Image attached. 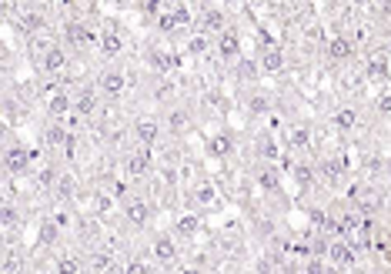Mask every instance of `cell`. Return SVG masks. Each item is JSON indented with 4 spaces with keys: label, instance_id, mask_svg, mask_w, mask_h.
<instances>
[{
    "label": "cell",
    "instance_id": "cell-1",
    "mask_svg": "<svg viewBox=\"0 0 391 274\" xmlns=\"http://www.w3.org/2000/svg\"><path fill=\"white\" fill-rule=\"evenodd\" d=\"M31 161H34V151H27L24 144H14L10 134H7V144H3V167L10 177H24L31 171Z\"/></svg>",
    "mask_w": 391,
    "mask_h": 274
},
{
    "label": "cell",
    "instance_id": "cell-2",
    "mask_svg": "<svg viewBox=\"0 0 391 274\" xmlns=\"http://www.w3.org/2000/svg\"><path fill=\"white\" fill-rule=\"evenodd\" d=\"M150 255H154V264H161V268H174L177 257H181L177 235H168V231L154 235V241H150Z\"/></svg>",
    "mask_w": 391,
    "mask_h": 274
},
{
    "label": "cell",
    "instance_id": "cell-3",
    "mask_svg": "<svg viewBox=\"0 0 391 274\" xmlns=\"http://www.w3.org/2000/svg\"><path fill=\"white\" fill-rule=\"evenodd\" d=\"M130 131H134V137H137L141 147H157V140L164 134V120L150 118V114H141V118L130 124Z\"/></svg>",
    "mask_w": 391,
    "mask_h": 274
},
{
    "label": "cell",
    "instance_id": "cell-4",
    "mask_svg": "<svg viewBox=\"0 0 391 274\" xmlns=\"http://www.w3.org/2000/svg\"><path fill=\"white\" fill-rule=\"evenodd\" d=\"M130 87V77L124 71H101V77H97V91L104 94V100H121L128 94Z\"/></svg>",
    "mask_w": 391,
    "mask_h": 274
},
{
    "label": "cell",
    "instance_id": "cell-5",
    "mask_svg": "<svg viewBox=\"0 0 391 274\" xmlns=\"http://www.w3.org/2000/svg\"><path fill=\"white\" fill-rule=\"evenodd\" d=\"M148 67L157 74V77H171V74L181 67V54L164 51V47H150L148 51Z\"/></svg>",
    "mask_w": 391,
    "mask_h": 274
},
{
    "label": "cell",
    "instance_id": "cell-6",
    "mask_svg": "<svg viewBox=\"0 0 391 274\" xmlns=\"http://www.w3.org/2000/svg\"><path fill=\"white\" fill-rule=\"evenodd\" d=\"M121 211H124V217H128L130 228H148V224H150V204L144 201V197L128 194L124 201H121Z\"/></svg>",
    "mask_w": 391,
    "mask_h": 274
},
{
    "label": "cell",
    "instance_id": "cell-7",
    "mask_svg": "<svg viewBox=\"0 0 391 274\" xmlns=\"http://www.w3.org/2000/svg\"><path fill=\"white\" fill-rule=\"evenodd\" d=\"M214 51H218V57L221 60H234L244 57V44H241V34L234 30V27H227V30H221L218 37H214Z\"/></svg>",
    "mask_w": 391,
    "mask_h": 274
},
{
    "label": "cell",
    "instance_id": "cell-8",
    "mask_svg": "<svg viewBox=\"0 0 391 274\" xmlns=\"http://www.w3.org/2000/svg\"><path fill=\"white\" fill-rule=\"evenodd\" d=\"M124 47H128V40H124V34H121V27H117V24H107V27L101 30V44H97L101 57H104V60L121 57V54H124Z\"/></svg>",
    "mask_w": 391,
    "mask_h": 274
},
{
    "label": "cell",
    "instance_id": "cell-9",
    "mask_svg": "<svg viewBox=\"0 0 391 274\" xmlns=\"http://www.w3.org/2000/svg\"><path fill=\"white\" fill-rule=\"evenodd\" d=\"M64 44H71V47H91V44H101V34L87 30L80 17H71L64 24Z\"/></svg>",
    "mask_w": 391,
    "mask_h": 274
},
{
    "label": "cell",
    "instance_id": "cell-10",
    "mask_svg": "<svg viewBox=\"0 0 391 274\" xmlns=\"http://www.w3.org/2000/svg\"><path fill=\"white\" fill-rule=\"evenodd\" d=\"M150 167H154V151L150 147H141L137 144V151H130L124 157V174L128 177H148Z\"/></svg>",
    "mask_w": 391,
    "mask_h": 274
},
{
    "label": "cell",
    "instance_id": "cell-11",
    "mask_svg": "<svg viewBox=\"0 0 391 274\" xmlns=\"http://www.w3.org/2000/svg\"><path fill=\"white\" fill-rule=\"evenodd\" d=\"M101 100H104V94L97 91V87H80L74 94V114L77 118H94L97 111H101Z\"/></svg>",
    "mask_w": 391,
    "mask_h": 274
},
{
    "label": "cell",
    "instance_id": "cell-12",
    "mask_svg": "<svg viewBox=\"0 0 391 274\" xmlns=\"http://www.w3.org/2000/svg\"><path fill=\"white\" fill-rule=\"evenodd\" d=\"M328 261H335L338 268H354V261H358V248H354L348 237H331V244H328Z\"/></svg>",
    "mask_w": 391,
    "mask_h": 274
},
{
    "label": "cell",
    "instance_id": "cell-13",
    "mask_svg": "<svg viewBox=\"0 0 391 274\" xmlns=\"http://www.w3.org/2000/svg\"><path fill=\"white\" fill-rule=\"evenodd\" d=\"M194 204L201 208V211H218L221 208V194H218V184L205 177V181H198V188H194Z\"/></svg>",
    "mask_w": 391,
    "mask_h": 274
},
{
    "label": "cell",
    "instance_id": "cell-14",
    "mask_svg": "<svg viewBox=\"0 0 391 274\" xmlns=\"http://www.w3.org/2000/svg\"><path fill=\"white\" fill-rule=\"evenodd\" d=\"M227 27H231V24H227V14H224L221 7H205V10H201V20H198V30H201V34H207V37L214 34V37H218Z\"/></svg>",
    "mask_w": 391,
    "mask_h": 274
},
{
    "label": "cell",
    "instance_id": "cell-15",
    "mask_svg": "<svg viewBox=\"0 0 391 274\" xmlns=\"http://www.w3.org/2000/svg\"><path fill=\"white\" fill-rule=\"evenodd\" d=\"M365 77L374 80V84H385V80H391V54H385V51H374L372 57H368V64H365Z\"/></svg>",
    "mask_w": 391,
    "mask_h": 274
},
{
    "label": "cell",
    "instance_id": "cell-16",
    "mask_svg": "<svg viewBox=\"0 0 391 274\" xmlns=\"http://www.w3.org/2000/svg\"><path fill=\"white\" fill-rule=\"evenodd\" d=\"M261 71L268 74V77H278L281 71L288 67V57H284V51H281L278 44H271V47H261Z\"/></svg>",
    "mask_w": 391,
    "mask_h": 274
},
{
    "label": "cell",
    "instance_id": "cell-17",
    "mask_svg": "<svg viewBox=\"0 0 391 274\" xmlns=\"http://www.w3.org/2000/svg\"><path fill=\"white\" fill-rule=\"evenodd\" d=\"M44 107H47V114H51V118H67V114H74V98H71V94H67V91H60V87H57V91H51V94H47V98H44Z\"/></svg>",
    "mask_w": 391,
    "mask_h": 274
},
{
    "label": "cell",
    "instance_id": "cell-18",
    "mask_svg": "<svg viewBox=\"0 0 391 274\" xmlns=\"http://www.w3.org/2000/svg\"><path fill=\"white\" fill-rule=\"evenodd\" d=\"M207 157H214V161H224V157H231V151H234V137H231V131H221V134H211L207 137Z\"/></svg>",
    "mask_w": 391,
    "mask_h": 274
},
{
    "label": "cell",
    "instance_id": "cell-19",
    "mask_svg": "<svg viewBox=\"0 0 391 274\" xmlns=\"http://www.w3.org/2000/svg\"><path fill=\"white\" fill-rule=\"evenodd\" d=\"M201 214L198 211H187V214H181L177 221H174V235L177 237H184V241H191V237H198L201 235Z\"/></svg>",
    "mask_w": 391,
    "mask_h": 274
},
{
    "label": "cell",
    "instance_id": "cell-20",
    "mask_svg": "<svg viewBox=\"0 0 391 274\" xmlns=\"http://www.w3.org/2000/svg\"><path fill=\"white\" fill-rule=\"evenodd\" d=\"M40 71H47V74H60V71H67V51L54 44L44 57H40Z\"/></svg>",
    "mask_w": 391,
    "mask_h": 274
},
{
    "label": "cell",
    "instance_id": "cell-21",
    "mask_svg": "<svg viewBox=\"0 0 391 274\" xmlns=\"http://www.w3.org/2000/svg\"><path fill=\"white\" fill-rule=\"evenodd\" d=\"M264 71H261V60H251V57H238L234 60V77L241 84H254Z\"/></svg>",
    "mask_w": 391,
    "mask_h": 274
},
{
    "label": "cell",
    "instance_id": "cell-22",
    "mask_svg": "<svg viewBox=\"0 0 391 274\" xmlns=\"http://www.w3.org/2000/svg\"><path fill=\"white\" fill-rule=\"evenodd\" d=\"M284 140H288V147H291V151H308V147H311V131H308L304 124H291Z\"/></svg>",
    "mask_w": 391,
    "mask_h": 274
},
{
    "label": "cell",
    "instance_id": "cell-23",
    "mask_svg": "<svg viewBox=\"0 0 391 274\" xmlns=\"http://www.w3.org/2000/svg\"><path fill=\"white\" fill-rule=\"evenodd\" d=\"M84 257L80 255H60V257H54V274H84Z\"/></svg>",
    "mask_w": 391,
    "mask_h": 274
},
{
    "label": "cell",
    "instance_id": "cell-24",
    "mask_svg": "<svg viewBox=\"0 0 391 274\" xmlns=\"http://www.w3.org/2000/svg\"><path fill=\"white\" fill-rule=\"evenodd\" d=\"M57 237H60V224H57L54 217H44L37 228V244L40 248H54Z\"/></svg>",
    "mask_w": 391,
    "mask_h": 274
},
{
    "label": "cell",
    "instance_id": "cell-25",
    "mask_svg": "<svg viewBox=\"0 0 391 274\" xmlns=\"http://www.w3.org/2000/svg\"><path fill=\"white\" fill-rule=\"evenodd\" d=\"M354 124H358V111L354 107H341V111H335V118H331V127H335L338 134H351Z\"/></svg>",
    "mask_w": 391,
    "mask_h": 274
},
{
    "label": "cell",
    "instance_id": "cell-26",
    "mask_svg": "<svg viewBox=\"0 0 391 274\" xmlns=\"http://www.w3.org/2000/svg\"><path fill=\"white\" fill-rule=\"evenodd\" d=\"M328 54H331V60H348L354 54V44L348 37H331L328 40Z\"/></svg>",
    "mask_w": 391,
    "mask_h": 274
},
{
    "label": "cell",
    "instance_id": "cell-27",
    "mask_svg": "<svg viewBox=\"0 0 391 274\" xmlns=\"http://www.w3.org/2000/svg\"><path fill=\"white\" fill-rule=\"evenodd\" d=\"M164 124H168L171 134H187L191 131V114L187 111H171L168 118H164Z\"/></svg>",
    "mask_w": 391,
    "mask_h": 274
},
{
    "label": "cell",
    "instance_id": "cell-28",
    "mask_svg": "<svg viewBox=\"0 0 391 274\" xmlns=\"http://www.w3.org/2000/svg\"><path fill=\"white\" fill-rule=\"evenodd\" d=\"M258 184H261V191H268V194H278L281 191V177L275 167H261L258 171Z\"/></svg>",
    "mask_w": 391,
    "mask_h": 274
},
{
    "label": "cell",
    "instance_id": "cell-29",
    "mask_svg": "<svg viewBox=\"0 0 391 274\" xmlns=\"http://www.w3.org/2000/svg\"><path fill=\"white\" fill-rule=\"evenodd\" d=\"M124 274H157V264H154V261H148V257H128Z\"/></svg>",
    "mask_w": 391,
    "mask_h": 274
},
{
    "label": "cell",
    "instance_id": "cell-30",
    "mask_svg": "<svg viewBox=\"0 0 391 274\" xmlns=\"http://www.w3.org/2000/svg\"><path fill=\"white\" fill-rule=\"evenodd\" d=\"M258 154L268 161V164H275L278 161V144H275V137L271 134H258Z\"/></svg>",
    "mask_w": 391,
    "mask_h": 274
},
{
    "label": "cell",
    "instance_id": "cell-31",
    "mask_svg": "<svg viewBox=\"0 0 391 274\" xmlns=\"http://www.w3.org/2000/svg\"><path fill=\"white\" fill-rule=\"evenodd\" d=\"M211 47H214V44H211V37H207V34H201V30L187 40V54H191V57H201V54H207Z\"/></svg>",
    "mask_w": 391,
    "mask_h": 274
},
{
    "label": "cell",
    "instance_id": "cell-32",
    "mask_svg": "<svg viewBox=\"0 0 391 274\" xmlns=\"http://www.w3.org/2000/svg\"><path fill=\"white\" fill-rule=\"evenodd\" d=\"M174 94H177V84H174V80H168V77L154 87V100H161V104H164V100H171Z\"/></svg>",
    "mask_w": 391,
    "mask_h": 274
},
{
    "label": "cell",
    "instance_id": "cell-33",
    "mask_svg": "<svg viewBox=\"0 0 391 274\" xmlns=\"http://www.w3.org/2000/svg\"><path fill=\"white\" fill-rule=\"evenodd\" d=\"M247 111L251 114H268L271 111V94H254V98L247 100Z\"/></svg>",
    "mask_w": 391,
    "mask_h": 274
},
{
    "label": "cell",
    "instance_id": "cell-34",
    "mask_svg": "<svg viewBox=\"0 0 391 274\" xmlns=\"http://www.w3.org/2000/svg\"><path fill=\"white\" fill-rule=\"evenodd\" d=\"M174 27H177V17H174V10H164V14L157 17V30H161V34H171Z\"/></svg>",
    "mask_w": 391,
    "mask_h": 274
},
{
    "label": "cell",
    "instance_id": "cell-35",
    "mask_svg": "<svg viewBox=\"0 0 391 274\" xmlns=\"http://www.w3.org/2000/svg\"><path fill=\"white\" fill-rule=\"evenodd\" d=\"M174 17H177V27H191V24H194V17H191V7H187V3H177V7H174Z\"/></svg>",
    "mask_w": 391,
    "mask_h": 274
},
{
    "label": "cell",
    "instance_id": "cell-36",
    "mask_svg": "<svg viewBox=\"0 0 391 274\" xmlns=\"http://www.w3.org/2000/svg\"><path fill=\"white\" fill-rule=\"evenodd\" d=\"M374 107H378V114H391V87H385V91L374 98Z\"/></svg>",
    "mask_w": 391,
    "mask_h": 274
},
{
    "label": "cell",
    "instance_id": "cell-37",
    "mask_svg": "<svg viewBox=\"0 0 391 274\" xmlns=\"http://www.w3.org/2000/svg\"><path fill=\"white\" fill-rule=\"evenodd\" d=\"M295 181H298V188H308V184L315 181V171L301 164V167H295Z\"/></svg>",
    "mask_w": 391,
    "mask_h": 274
},
{
    "label": "cell",
    "instance_id": "cell-38",
    "mask_svg": "<svg viewBox=\"0 0 391 274\" xmlns=\"http://www.w3.org/2000/svg\"><path fill=\"white\" fill-rule=\"evenodd\" d=\"M174 274H205L198 264H181V268H174Z\"/></svg>",
    "mask_w": 391,
    "mask_h": 274
},
{
    "label": "cell",
    "instance_id": "cell-39",
    "mask_svg": "<svg viewBox=\"0 0 391 274\" xmlns=\"http://www.w3.org/2000/svg\"><path fill=\"white\" fill-rule=\"evenodd\" d=\"M224 3H227V7H238V3H241V0H224Z\"/></svg>",
    "mask_w": 391,
    "mask_h": 274
},
{
    "label": "cell",
    "instance_id": "cell-40",
    "mask_svg": "<svg viewBox=\"0 0 391 274\" xmlns=\"http://www.w3.org/2000/svg\"><path fill=\"white\" fill-rule=\"evenodd\" d=\"M388 174H391V161H388Z\"/></svg>",
    "mask_w": 391,
    "mask_h": 274
},
{
    "label": "cell",
    "instance_id": "cell-41",
    "mask_svg": "<svg viewBox=\"0 0 391 274\" xmlns=\"http://www.w3.org/2000/svg\"><path fill=\"white\" fill-rule=\"evenodd\" d=\"M37 3H47V0H37Z\"/></svg>",
    "mask_w": 391,
    "mask_h": 274
}]
</instances>
